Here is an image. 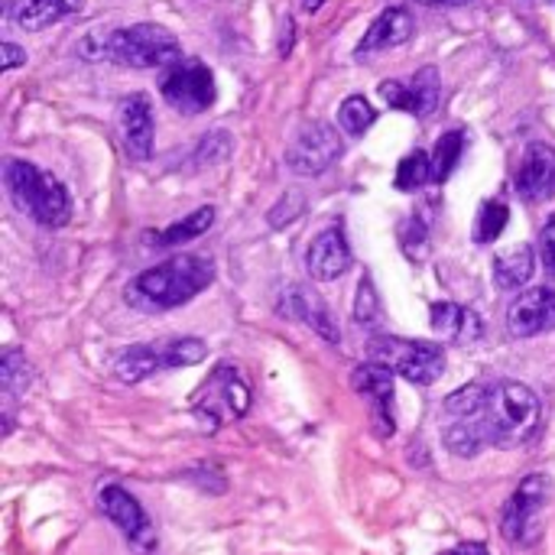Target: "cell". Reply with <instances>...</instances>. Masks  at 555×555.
Here are the masks:
<instances>
[{"label":"cell","mask_w":555,"mask_h":555,"mask_svg":"<svg viewBox=\"0 0 555 555\" xmlns=\"http://www.w3.org/2000/svg\"><path fill=\"white\" fill-rule=\"evenodd\" d=\"M159 91L169 107L179 114H202L215 104V75L198 59H179L159 81Z\"/></svg>","instance_id":"cell-9"},{"label":"cell","mask_w":555,"mask_h":555,"mask_svg":"<svg viewBox=\"0 0 555 555\" xmlns=\"http://www.w3.org/2000/svg\"><path fill=\"white\" fill-rule=\"evenodd\" d=\"M416 23H413V13L406 7H387L374 23L371 29L364 33L361 46L354 55H371V52H380V49H390V46H400L413 36Z\"/></svg>","instance_id":"cell-20"},{"label":"cell","mask_w":555,"mask_h":555,"mask_svg":"<svg viewBox=\"0 0 555 555\" xmlns=\"http://www.w3.org/2000/svg\"><path fill=\"white\" fill-rule=\"evenodd\" d=\"M374 120H377V111L367 104L364 94H351V98H345L341 107H338V124H341V130L351 133V137L367 133V130L374 127Z\"/></svg>","instance_id":"cell-25"},{"label":"cell","mask_w":555,"mask_h":555,"mask_svg":"<svg viewBox=\"0 0 555 555\" xmlns=\"http://www.w3.org/2000/svg\"><path fill=\"white\" fill-rule=\"evenodd\" d=\"M0 52H3V68H7V72L26 62V52H23L20 46H13V42H3V46H0Z\"/></svg>","instance_id":"cell-32"},{"label":"cell","mask_w":555,"mask_h":555,"mask_svg":"<svg viewBox=\"0 0 555 555\" xmlns=\"http://www.w3.org/2000/svg\"><path fill=\"white\" fill-rule=\"evenodd\" d=\"M472 423L488 446H524L540 429V400L527 384L517 380H498L488 390V403L478 416L462 420Z\"/></svg>","instance_id":"cell-2"},{"label":"cell","mask_w":555,"mask_h":555,"mask_svg":"<svg viewBox=\"0 0 555 555\" xmlns=\"http://www.w3.org/2000/svg\"><path fill=\"white\" fill-rule=\"evenodd\" d=\"M29 364H26V358L20 354V351H3V358H0V387H3V397H7V403L10 400H16L26 387H29Z\"/></svg>","instance_id":"cell-27"},{"label":"cell","mask_w":555,"mask_h":555,"mask_svg":"<svg viewBox=\"0 0 555 555\" xmlns=\"http://www.w3.org/2000/svg\"><path fill=\"white\" fill-rule=\"evenodd\" d=\"M439 94H442V85H439V72L436 68H423L410 81H397L393 78V81L380 85V98L390 107L416 114V117H429L439 107Z\"/></svg>","instance_id":"cell-13"},{"label":"cell","mask_w":555,"mask_h":555,"mask_svg":"<svg viewBox=\"0 0 555 555\" xmlns=\"http://www.w3.org/2000/svg\"><path fill=\"white\" fill-rule=\"evenodd\" d=\"M345 153L341 146V137L332 124H322V120H312L306 124L296 140L289 143L286 150V166L296 172V176H322L325 169H332L338 163V156Z\"/></svg>","instance_id":"cell-10"},{"label":"cell","mask_w":555,"mask_h":555,"mask_svg":"<svg viewBox=\"0 0 555 555\" xmlns=\"http://www.w3.org/2000/svg\"><path fill=\"white\" fill-rule=\"evenodd\" d=\"M117 127H120V140L130 159L146 163L153 153V107L146 94H130L120 101V114H117Z\"/></svg>","instance_id":"cell-15"},{"label":"cell","mask_w":555,"mask_h":555,"mask_svg":"<svg viewBox=\"0 0 555 555\" xmlns=\"http://www.w3.org/2000/svg\"><path fill=\"white\" fill-rule=\"evenodd\" d=\"M403 250L413 257V260H423L426 257V228H423V221H410L406 228H403Z\"/></svg>","instance_id":"cell-30"},{"label":"cell","mask_w":555,"mask_h":555,"mask_svg":"<svg viewBox=\"0 0 555 555\" xmlns=\"http://www.w3.org/2000/svg\"><path fill=\"white\" fill-rule=\"evenodd\" d=\"M380 319V296L374 289L371 276H361L358 283V299H354V322L358 325H374Z\"/></svg>","instance_id":"cell-29"},{"label":"cell","mask_w":555,"mask_h":555,"mask_svg":"<svg viewBox=\"0 0 555 555\" xmlns=\"http://www.w3.org/2000/svg\"><path fill=\"white\" fill-rule=\"evenodd\" d=\"M211 224H215V208L205 205V208L185 215L182 221L169 224L166 231L150 234V244H156V247H172V244H182V241H195V237H202Z\"/></svg>","instance_id":"cell-23"},{"label":"cell","mask_w":555,"mask_h":555,"mask_svg":"<svg viewBox=\"0 0 555 555\" xmlns=\"http://www.w3.org/2000/svg\"><path fill=\"white\" fill-rule=\"evenodd\" d=\"M98 507H101V514L130 540V546H137V550H143V553L156 550V530H153L146 511L137 504L133 494H127V491L117 488V485H107V488H101V494H98Z\"/></svg>","instance_id":"cell-11"},{"label":"cell","mask_w":555,"mask_h":555,"mask_svg":"<svg viewBox=\"0 0 555 555\" xmlns=\"http://www.w3.org/2000/svg\"><path fill=\"white\" fill-rule=\"evenodd\" d=\"M3 185H7L10 202L42 228H62L72 215V202H68V192L62 189V182L55 176L36 169L33 163L7 159Z\"/></svg>","instance_id":"cell-4"},{"label":"cell","mask_w":555,"mask_h":555,"mask_svg":"<svg viewBox=\"0 0 555 555\" xmlns=\"http://www.w3.org/2000/svg\"><path fill=\"white\" fill-rule=\"evenodd\" d=\"M452 555H491V553H488L481 543H465V546H459Z\"/></svg>","instance_id":"cell-33"},{"label":"cell","mask_w":555,"mask_h":555,"mask_svg":"<svg viewBox=\"0 0 555 555\" xmlns=\"http://www.w3.org/2000/svg\"><path fill=\"white\" fill-rule=\"evenodd\" d=\"M306 267H309L312 280H322V283L338 280L351 267V247L345 241V231L341 228H325L312 241V247L306 254Z\"/></svg>","instance_id":"cell-17"},{"label":"cell","mask_w":555,"mask_h":555,"mask_svg":"<svg viewBox=\"0 0 555 555\" xmlns=\"http://www.w3.org/2000/svg\"><path fill=\"white\" fill-rule=\"evenodd\" d=\"M322 3H325V0H302V7H306L309 13H315V10H319Z\"/></svg>","instance_id":"cell-34"},{"label":"cell","mask_w":555,"mask_h":555,"mask_svg":"<svg viewBox=\"0 0 555 555\" xmlns=\"http://www.w3.org/2000/svg\"><path fill=\"white\" fill-rule=\"evenodd\" d=\"M540 257H543L546 270L555 273V215H550L546 228L540 231Z\"/></svg>","instance_id":"cell-31"},{"label":"cell","mask_w":555,"mask_h":555,"mask_svg":"<svg viewBox=\"0 0 555 555\" xmlns=\"http://www.w3.org/2000/svg\"><path fill=\"white\" fill-rule=\"evenodd\" d=\"M280 312L286 319H296V322L309 325L315 335H322L332 345L341 338L338 328H335V319H332L328 306L315 293H309L306 286H289V293H283V299H280Z\"/></svg>","instance_id":"cell-18"},{"label":"cell","mask_w":555,"mask_h":555,"mask_svg":"<svg viewBox=\"0 0 555 555\" xmlns=\"http://www.w3.org/2000/svg\"><path fill=\"white\" fill-rule=\"evenodd\" d=\"M507 218H511V208H507V202H504V198H491V202H485V205H481V211H478L475 241H478V244H491V241H498V237L504 234V228H507Z\"/></svg>","instance_id":"cell-28"},{"label":"cell","mask_w":555,"mask_h":555,"mask_svg":"<svg viewBox=\"0 0 555 555\" xmlns=\"http://www.w3.org/2000/svg\"><path fill=\"white\" fill-rule=\"evenodd\" d=\"M81 7L85 0H7V20L26 33H36L78 13Z\"/></svg>","instance_id":"cell-19"},{"label":"cell","mask_w":555,"mask_h":555,"mask_svg":"<svg viewBox=\"0 0 555 555\" xmlns=\"http://www.w3.org/2000/svg\"><path fill=\"white\" fill-rule=\"evenodd\" d=\"M517 192L527 202H546L555 195V146L550 143H530L520 169H517Z\"/></svg>","instance_id":"cell-16"},{"label":"cell","mask_w":555,"mask_h":555,"mask_svg":"<svg viewBox=\"0 0 555 555\" xmlns=\"http://www.w3.org/2000/svg\"><path fill=\"white\" fill-rule=\"evenodd\" d=\"M351 387L371 400V420H374V433L380 439H390L397 433V423H393V371L377 364V361H367V364H358L354 374H351Z\"/></svg>","instance_id":"cell-12"},{"label":"cell","mask_w":555,"mask_h":555,"mask_svg":"<svg viewBox=\"0 0 555 555\" xmlns=\"http://www.w3.org/2000/svg\"><path fill=\"white\" fill-rule=\"evenodd\" d=\"M88 55L130 65V68H169L182 59V46L166 26L133 23V26L104 33L98 39V49H91Z\"/></svg>","instance_id":"cell-3"},{"label":"cell","mask_w":555,"mask_h":555,"mask_svg":"<svg viewBox=\"0 0 555 555\" xmlns=\"http://www.w3.org/2000/svg\"><path fill=\"white\" fill-rule=\"evenodd\" d=\"M208 348L202 338H169V341H150V345H137L130 351H124L114 364L117 380L124 384H140L159 371H176V367H189L205 361Z\"/></svg>","instance_id":"cell-6"},{"label":"cell","mask_w":555,"mask_h":555,"mask_svg":"<svg viewBox=\"0 0 555 555\" xmlns=\"http://www.w3.org/2000/svg\"><path fill=\"white\" fill-rule=\"evenodd\" d=\"M367 354H371V361L390 367L393 374H400L403 380L420 384V387L436 384L446 371V351H442V345H433V341L384 335V338L371 341Z\"/></svg>","instance_id":"cell-7"},{"label":"cell","mask_w":555,"mask_h":555,"mask_svg":"<svg viewBox=\"0 0 555 555\" xmlns=\"http://www.w3.org/2000/svg\"><path fill=\"white\" fill-rule=\"evenodd\" d=\"M247 410H250V390L237 374V367L231 364H218L192 400V416L205 433H218L224 423L241 420Z\"/></svg>","instance_id":"cell-5"},{"label":"cell","mask_w":555,"mask_h":555,"mask_svg":"<svg viewBox=\"0 0 555 555\" xmlns=\"http://www.w3.org/2000/svg\"><path fill=\"white\" fill-rule=\"evenodd\" d=\"M507 328L514 338H533L555 328V289L553 286H537L527 289L514 299L507 312Z\"/></svg>","instance_id":"cell-14"},{"label":"cell","mask_w":555,"mask_h":555,"mask_svg":"<svg viewBox=\"0 0 555 555\" xmlns=\"http://www.w3.org/2000/svg\"><path fill=\"white\" fill-rule=\"evenodd\" d=\"M433 328L446 341H459V345H475L481 338V319L472 309H462L455 302L433 306Z\"/></svg>","instance_id":"cell-21"},{"label":"cell","mask_w":555,"mask_h":555,"mask_svg":"<svg viewBox=\"0 0 555 555\" xmlns=\"http://www.w3.org/2000/svg\"><path fill=\"white\" fill-rule=\"evenodd\" d=\"M462 150H465V133L462 130L442 133V140L436 143V153H433V182L442 185L455 172V166L462 159Z\"/></svg>","instance_id":"cell-24"},{"label":"cell","mask_w":555,"mask_h":555,"mask_svg":"<svg viewBox=\"0 0 555 555\" xmlns=\"http://www.w3.org/2000/svg\"><path fill=\"white\" fill-rule=\"evenodd\" d=\"M550 494H553V481L546 475H530L517 491L514 498L507 501L504 514H501V533L507 543L514 546H537L540 537H543V511L550 504Z\"/></svg>","instance_id":"cell-8"},{"label":"cell","mask_w":555,"mask_h":555,"mask_svg":"<svg viewBox=\"0 0 555 555\" xmlns=\"http://www.w3.org/2000/svg\"><path fill=\"white\" fill-rule=\"evenodd\" d=\"M423 3H452V0H423Z\"/></svg>","instance_id":"cell-35"},{"label":"cell","mask_w":555,"mask_h":555,"mask_svg":"<svg viewBox=\"0 0 555 555\" xmlns=\"http://www.w3.org/2000/svg\"><path fill=\"white\" fill-rule=\"evenodd\" d=\"M215 280V267L208 257L182 254L153 270H143L127 286V302L140 312H169L195 299Z\"/></svg>","instance_id":"cell-1"},{"label":"cell","mask_w":555,"mask_h":555,"mask_svg":"<svg viewBox=\"0 0 555 555\" xmlns=\"http://www.w3.org/2000/svg\"><path fill=\"white\" fill-rule=\"evenodd\" d=\"M393 182H397L400 192H416V189H423L426 182H433V156H426L423 150L403 156L400 166H397V179H393Z\"/></svg>","instance_id":"cell-26"},{"label":"cell","mask_w":555,"mask_h":555,"mask_svg":"<svg viewBox=\"0 0 555 555\" xmlns=\"http://www.w3.org/2000/svg\"><path fill=\"white\" fill-rule=\"evenodd\" d=\"M537 270V260H533V247L530 244H520V247H511L504 254L494 257V280L501 289H520L530 283Z\"/></svg>","instance_id":"cell-22"}]
</instances>
